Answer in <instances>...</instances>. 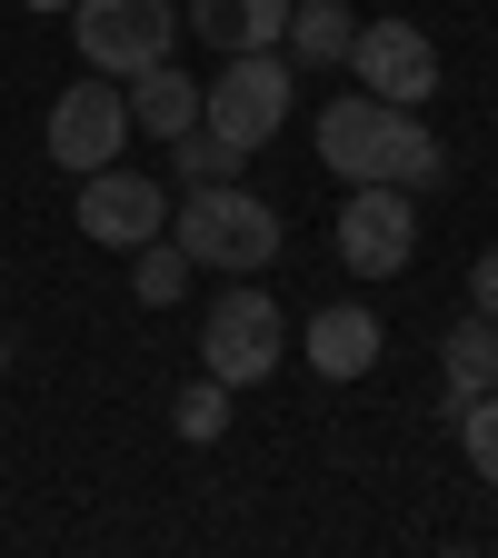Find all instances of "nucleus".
Masks as SVG:
<instances>
[{"label":"nucleus","mask_w":498,"mask_h":558,"mask_svg":"<svg viewBox=\"0 0 498 558\" xmlns=\"http://www.w3.org/2000/svg\"><path fill=\"white\" fill-rule=\"evenodd\" d=\"M130 290L150 300V310H170V300L190 290V250H180V240H139V259H130Z\"/></svg>","instance_id":"dca6fc26"},{"label":"nucleus","mask_w":498,"mask_h":558,"mask_svg":"<svg viewBox=\"0 0 498 558\" xmlns=\"http://www.w3.org/2000/svg\"><path fill=\"white\" fill-rule=\"evenodd\" d=\"M170 160H180V180L199 190V180H230V170H240V140H220V130L199 120V130H180V140H170Z\"/></svg>","instance_id":"f3484780"},{"label":"nucleus","mask_w":498,"mask_h":558,"mask_svg":"<svg viewBox=\"0 0 498 558\" xmlns=\"http://www.w3.org/2000/svg\"><path fill=\"white\" fill-rule=\"evenodd\" d=\"M160 180L150 170H81V230L100 240V250H139V240H160Z\"/></svg>","instance_id":"1a4fd4ad"},{"label":"nucleus","mask_w":498,"mask_h":558,"mask_svg":"<svg viewBox=\"0 0 498 558\" xmlns=\"http://www.w3.org/2000/svg\"><path fill=\"white\" fill-rule=\"evenodd\" d=\"M418 250V209L399 180H349V209H339V259L360 279H399Z\"/></svg>","instance_id":"39448f33"},{"label":"nucleus","mask_w":498,"mask_h":558,"mask_svg":"<svg viewBox=\"0 0 498 558\" xmlns=\"http://www.w3.org/2000/svg\"><path fill=\"white\" fill-rule=\"evenodd\" d=\"M300 349H309V369H319V379H369V369H379V349H389V329H379L360 300H339V310H319V319L300 329Z\"/></svg>","instance_id":"9d476101"},{"label":"nucleus","mask_w":498,"mask_h":558,"mask_svg":"<svg viewBox=\"0 0 498 558\" xmlns=\"http://www.w3.org/2000/svg\"><path fill=\"white\" fill-rule=\"evenodd\" d=\"M0 369H11V339H0Z\"/></svg>","instance_id":"4be33fe9"},{"label":"nucleus","mask_w":498,"mask_h":558,"mask_svg":"<svg viewBox=\"0 0 498 558\" xmlns=\"http://www.w3.org/2000/svg\"><path fill=\"white\" fill-rule=\"evenodd\" d=\"M399 100H379V90H339L329 110H319V160L339 170V180H389V140H399Z\"/></svg>","instance_id":"6e6552de"},{"label":"nucleus","mask_w":498,"mask_h":558,"mask_svg":"<svg viewBox=\"0 0 498 558\" xmlns=\"http://www.w3.org/2000/svg\"><path fill=\"white\" fill-rule=\"evenodd\" d=\"M209 50H279V31H290V0H190L180 11Z\"/></svg>","instance_id":"9b49d317"},{"label":"nucleus","mask_w":498,"mask_h":558,"mask_svg":"<svg viewBox=\"0 0 498 558\" xmlns=\"http://www.w3.org/2000/svg\"><path fill=\"white\" fill-rule=\"evenodd\" d=\"M439 379H449V409L478 399V389H498V329H488V310H469V319L439 339Z\"/></svg>","instance_id":"ddd939ff"},{"label":"nucleus","mask_w":498,"mask_h":558,"mask_svg":"<svg viewBox=\"0 0 498 558\" xmlns=\"http://www.w3.org/2000/svg\"><path fill=\"white\" fill-rule=\"evenodd\" d=\"M199 349H209V379L250 389V379H269V369H279V349H290V319H279V300H269V290H230L220 310H209Z\"/></svg>","instance_id":"423d86ee"},{"label":"nucleus","mask_w":498,"mask_h":558,"mask_svg":"<svg viewBox=\"0 0 498 558\" xmlns=\"http://www.w3.org/2000/svg\"><path fill=\"white\" fill-rule=\"evenodd\" d=\"M459 449H469V469L498 488V389H478V399H459Z\"/></svg>","instance_id":"6ab92c4d"},{"label":"nucleus","mask_w":498,"mask_h":558,"mask_svg":"<svg viewBox=\"0 0 498 558\" xmlns=\"http://www.w3.org/2000/svg\"><path fill=\"white\" fill-rule=\"evenodd\" d=\"M469 310L498 319V250H478V269H469Z\"/></svg>","instance_id":"aec40b11"},{"label":"nucleus","mask_w":498,"mask_h":558,"mask_svg":"<svg viewBox=\"0 0 498 558\" xmlns=\"http://www.w3.org/2000/svg\"><path fill=\"white\" fill-rule=\"evenodd\" d=\"M130 130H150V140H180V130H199V81H180L170 60H150V70H130Z\"/></svg>","instance_id":"f8f14e48"},{"label":"nucleus","mask_w":498,"mask_h":558,"mask_svg":"<svg viewBox=\"0 0 498 558\" xmlns=\"http://www.w3.org/2000/svg\"><path fill=\"white\" fill-rule=\"evenodd\" d=\"M21 11H70V0H21Z\"/></svg>","instance_id":"412c9836"},{"label":"nucleus","mask_w":498,"mask_h":558,"mask_svg":"<svg viewBox=\"0 0 498 558\" xmlns=\"http://www.w3.org/2000/svg\"><path fill=\"white\" fill-rule=\"evenodd\" d=\"M389 180H399V190H429V180H449V150H439V130L418 120V110H409V120H399V140H389Z\"/></svg>","instance_id":"2eb2a0df"},{"label":"nucleus","mask_w":498,"mask_h":558,"mask_svg":"<svg viewBox=\"0 0 498 558\" xmlns=\"http://www.w3.org/2000/svg\"><path fill=\"white\" fill-rule=\"evenodd\" d=\"M279 40H290V60H300V70H329V60H349L360 21H349L339 0H290V31H279Z\"/></svg>","instance_id":"4468645a"},{"label":"nucleus","mask_w":498,"mask_h":558,"mask_svg":"<svg viewBox=\"0 0 498 558\" xmlns=\"http://www.w3.org/2000/svg\"><path fill=\"white\" fill-rule=\"evenodd\" d=\"M349 70H360V90L418 110L439 90V40L429 31H409V21H360V40H349Z\"/></svg>","instance_id":"0eeeda50"},{"label":"nucleus","mask_w":498,"mask_h":558,"mask_svg":"<svg viewBox=\"0 0 498 558\" xmlns=\"http://www.w3.org/2000/svg\"><path fill=\"white\" fill-rule=\"evenodd\" d=\"M170 240L190 250V269H230V279H259V269L279 259V209H269V199H250V190H230V180H199V190L180 199Z\"/></svg>","instance_id":"f257e3e1"},{"label":"nucleus","mask_w":498,"mask_h":558,"mask_svg":"<svg viewBox=\"0 0 498 558\" xmlns=\"http://www.w3.org/2000/svg\"><path fill=\"white\" fill-rule=\"evenodd\" d=\"M199 120L220 140H240V150H259V140L290 120V60L279 50H230V70L199 90Z\"/></svg>","instance_id":"7ed1b4c3"},{"label":"nucleus","mask_w":498,"mask_h":558,"mask_svg":"<svg viewBox=\"0 0 498 558\" xmlns=\"http://www.w3.org/2000/svg\"><path fill=\"white\" fill-rule=\"evenodd\" d=\"M170 429H180V439H220V429H230V379H190V389L170 399Z\"/></svg>","instance_id":"a211bd4d"},{"label":"nucleus","mask_w":498,"mask_h":558,"mask_svg":"<svg viewBox=\"0 0 498 558\" xmlns=\"http://www.w3.org/2000/svg\"><path fill=\"white\" fill-rule=\"evenodd\" d=\"M50 160L60 170H110L120 150H130V90H110V70H90V81H70L60 100H50Z\"/></svg>","instance_id":"20e7f679"},{"label":"nucleus","mask_w":498,"mask_h":558,"mask_svg":"<svg viewBox=\"0 0 498 558\" xmlns=\"http://www.w3.org/2000/svg\"><path fill=\"white\" fill-rule=\"evenodd\" d=\"M70 31H81V70L130 81V70L170 60V40H180V0H70Z\"/></svg>","instance_id":"f03ea898"}]
</instances>
